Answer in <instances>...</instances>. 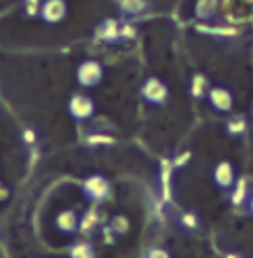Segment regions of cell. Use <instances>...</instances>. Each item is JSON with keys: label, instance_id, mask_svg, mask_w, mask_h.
Returning a JSON list of instances; mask_svg holds the SVG:
<instances>
[{"label": "cell", "instance_id": "7c38bea8", "mask_svg": "<svg viewBox=\"0 0 253 258\" xmlns=\"http://www.w3.org/2000/svg\"><path fill=\"white\" fill-rule=\"evenodd\" d=\"M209 89H211V83H209V79L205 77L203 72H196V74H192L190 77V87H188V93L192 95V98H207V93H209Z\"/></svg>", "mask_w": 253, "mask_h": 258}, {"label": "cell", "instance_id": "9a60e30c", "mask_svg": "<svg viewBox=\"0 0 253 258\" xmlns=\"http://www.w3.org/2000/svg\"><path fill=\"white\" fill-rule=\"evenodd\" d=\"M108 227L116 233V237H122V235H126L131 231V220L124 216V214H116V216L110 218L108 222Z\"/></svg>", "mask_w": 253, "mask_h": 258}, {"label": "cell", "instance_id": "9c48e42d", "mask_svg": "<svg viewBox=\"0 0 253 258\" xmlns=\"http://www.w3.org/2000/svg\"><path fill=\"white\" fill-rule=\"evenodd\" d=\"M55 227L59 233L63 235H72V233H76L80 229V214L76 210H72V208H66V210H61L57 216H55Z\"/></svg>", "mask_w": 253, "mask_h": 258}, {"label": "cell", "instance_id": "7a4b0ae2", "mask_svg": "<svg viewBox=\"0 0 253 258\" xmlns=\"http://www.w3.org/2000/svg\"><path fill=\"white\" fill-rule=\"evenodd\" d=\"M140 95H142V100L150 106H165L169 100V85L158 77H150V79H146L144 85L140 87Z\"/></svg>", "mask_w": 253, "mask_h": 258}, {"label": "cell", "instance_id": "52a82bcc", "mask_svg": "<svg viewBox=\"0 0 253 258\" xmlns=\"http://www.w3.org/2000/svg\"><path fill=\"white\" fill-rule=\"evenodd\" d=\"M68 15V5L66 0H42L40 3V13L38 17L45 21V24H61L63 19Z\"/></svg>", "mask_w": 253, "mask_h": 258}, {"label": "cell", "instance_id": "603a6c76", "mask_svg": "<svg viewBox=\"0 0 253 258\" xmlns=\"http://www.w3.org/2000/svg\"><path fill=\"white\" fill-rule=\"evenodd\" d=\"M9 197H11V188L5 184V182H0V203H5Z\"/></svg>", "mask_w": 253, "mask_h": 258}, {"label": "cell", "instance_id": "7402d4cb", "mask_svg": "<svg viewBox=\"0 0 253 258\" xmlns=\"http://www.w3.org/2000/svg\"><path fill=\"white\" fill-rule=\"evenodd\" d=\"M114 140L110 136H89V144L95 146V144H112Z\"/></svg>", "mask_w": 253, "mask_h": 258}, {"label": "cell", "instance_id": "3957f363", "mask_svg": "<svg viewBox=\"0 0 253 258\" xmlns=\"http://www.w3.org/2000/svg\"><path fill=\"white\" fill-rule=\"evenodd\" d=\"M68 114L74 121H89L95 114V100L87 93H74L68 100Z\"/></svg>", "mask_w": 253, "mask_h": 258}, {"label": "cell", "instance_id": "277c9868", "mask_svg": "<svg viewBox=\"0 0 253 258\" xmlns=\"http://www.w3.org/2000/svg\"><path fill=\"white\" fill-rule=\"evenodd\" d=\"M76 81L80 87H97L103 81V66L97 59H84L76 68Z\"/></svg>", "mask_w": 253, "mask_h": 258}, {"label": "cell", "instance_id": "ac0fdd59", "mask_svg": "<svg viewBox=\"0 0 253 258\" xmlns=\"http://www.w3.org/2000/svg\"><path fill=\"white\" fill-rule=\"evenodd\" d=\"M245 129H247V123L242 116H234V119H230L226 125V132L230 136H240V134H245Z\"/></svg>", "mask_w": 253, "mask_h": 258}, {"label": "cell", "instance_id": "5b68a950", "mask_svg": "<svg viewBox=\"0 0 253 258\" xmlns=\"http://www.w3.org/2000/svg\"><path fill=\"white\" fill-rule=\"evenodd\" d=\"M221 13L228 21H253V0H224Z\"/></svg>", "mask_w": 253, "mask_h": 258}, {"label": "cell", "instance_id": "2e32d148", "mask_svg": "<svg viewBox=\"0 0 253 258\" xmlns=\"http://www.w3.org/2000/svg\"><path fill=\"white\" fill-rule=\"evenodd\" d=\"M97 222H99V218H97V210L91 208V210L84 212V216H80V229H78V231H82L84 235H87V233H93L95 227H97Z\"/></svg>", "mask_w": 253, "mask_h": 258}, {"label": "cell", "instance_id": "ba28073f", "mask_svg": "<svg viewBox=\"0 0 253 258\" xmlns=\"http://www.w3.org/2000/svg\"><path fill=\"white\" fill-rule=\"evenodd\" d=\"M213 182L221 190H230L236 182V169L230 161H219L213 167Z\"/></svg>", "mask_w": 253, "mask_h": 258}, {"label": "cell", "instance_id": "d6986e66", "mask_svg": "<svg viewBox=\"0 0 253 258\" xmlns=\"http://www.w3.org/2000/svg\"><path fill=\"white\" fill-rule=\"evenodd\" d=\"M179 224H182L184 229H196L198 227V218H196V214H192V212H184L182 214V218H179Z\"/></svg>", "mask_w": 253, "mask_h": 258}, {"label": "cell", "instance_id": "5bb4252c", "mask_svg": "<svg viewBox=\"0 0 253 258\" xmlns=\"http://www.w3.org/2000/svg\"><path fill=\"white\" fill-rule=\"evenodd\" d=\"M68 254H70L72 258H93V256H95V248H93L91 241L78 239V241H74L70 248H68Z\"/></svg>", "mask_w": 253, "mask_h": 258}, {"label": "cell", "instance_id": "cb8c5ba5", "mask_svg": "<svg viewBox=\"0 0 253 258\" xmlns=\"http://www.w3.org/2000/svg\"><path fill=\"white\" fill-rule=\"evenodd\" d=\"M21 138H24V140H26V142H28V144H32V142H34V134H32V132H30V129H26V132H24V134H21Z\"/></svg>", "mask_w": 253, "mask_h": 258}, {"label": "cell", "instance_id": "30bf717a", "mask_svg": "<svg viewBox=\"0 0 253 258\" xmlns=\"http://www.w3.org/2000/svg\"><path fill=\"white\" fill-rule=\"evenodd\" d=\"M95 36L101 42H108V45L118 42L120 40V24L116 19H103L97 26V30H95Z\"/></svg>", "mask_w": 253, "mask_h": 258}, {"label": "cell", "instance_id": "8fae6325", "mask_svg": "<svg viewBox=\"0 0 253 258\" xmlns=\"http://www.w3.org/2000/svg\"><path fill=\"white\" fill-rule=\"evenodd\" d=\"M219 13V0H196L194 17L198 21H213Z\"/></svg>", "mask_w": 253, "mask_h": 258}, {"label": "cell", "instance_id": "8992f818", "mask_svg": "<svg viewBox=\"0 0 253 258\" xmlns=\"http://www.w3.org/2000/svg\"><path fill=\"white\" fill-rule=\"evenodd\" d=\"M207 102L215 112H230L234 108V95L224 85H213L207 93Z\"/></svg>", "mask_w": 253, "mask_h": 258}, {"label": "cell", "instance_id": "4fadbf2b", "mask_svg": "<svg viewBox=\"0 0 253 258\" xmlns=\"http://www.w3.org/2000/svg\"><path fill=\"white\" fill-rule=\"evenodd\" d=\"M150 7V3L148 0H120V13L122 15H129V17H137V15H142L144 11Z\"/></svg>", "mask_w": 253, "mask_h": 258}, {"label": "cell", "instance_id": "e0dca14e", "mask_svg": "<svg viewBox=\"0 0 253 258\" xmlns=\"http://www.w3.org/2000/svg\"><path fill=\"white\" fill-rule=\"evenodd\" d=\"M234 192H232V203L234 206H242L249 199V190H247V182L245 180H236L234 182Z\"/></svg>", "mask_w": 253, "mask_h": 258}, {"label": "cell", "instance_id": "ffe728a7", "mask_svg": "<svg viewBox=\"0 0 253 258\" xmlns=\"http://www.w3.org/2000/svg\"><path fill=\"white\" fill-rule=\"evenodd\" d=\"M135 36H137V28L133 24H129V21L120 24V40H133Z\"/></svg>", "mask_w": 253, "mask_h": 258}, {"label": "cell", "instance_id": "d4e9b609", "mask_svg": "<svg viewBox=\"0 0 253 258\" xmlns=\"http://www.w3.org/2000/svg\"><path fill=\"white\" fill-rule=\"evenodd\" d=\"M247 206H249V212H251V216H253V192H251L249 199H247Z\"/></svg>", "mask_w": 253, "mask_h": 258}, {"label": "cell", "instance_id": "44dd1931", "mask_svg": "<svg viewBox=\"0 0 253 258\" xmlns=\"http://www.w3.org/2000/svg\"><path fill=\"white\" fill-rule=\"evenodd\" d=\"M171 252L165 250V248H150L146 252V258H169Z\"/></svg>", "mask_w": 253, "mask_h": 258}, {"label": "cell", "instance_id": "6da1fadb", "mask_svg": "<svg viewBox=\"0 0 253 258\" xmlns=\"http://www.w3.org/2000/svg\"><path fill=\"white\" fill-rule=\"evenodd\" d=\"M112 192V186H110V180L101 176V174H91L84 178L82 182V195L87 201L91 203H101L110 197Z\"/></svg>", "mask_w": 253, "mask_h": 258}]
</instances>
